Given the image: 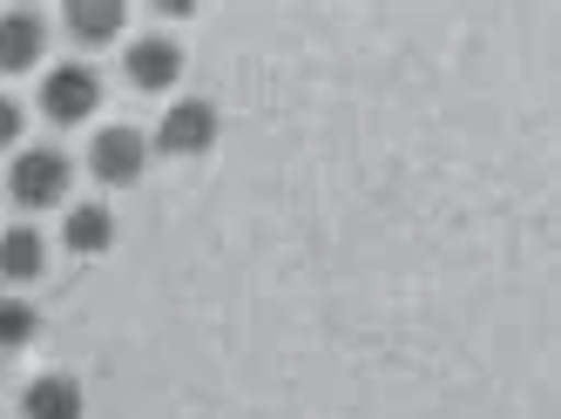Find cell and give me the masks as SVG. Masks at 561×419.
<instances>
[{"label": "cell", "instance_id": "cell-11", "mask_svg": "<svg viewBox=\"0 0 561 419\" xmlns=\"http://www.w3.org/2000/svg\"><path fill=\"white\" fill-rule=\"evenodd\" d=\"M34 331H42V312H34L27 298H0V352L34 346Z\"/></svg>", "mask_w": 561, "mask_h": 419}, {"label": "cell", "instance_id": "cell-10", "mask_svg": "<svg viewBox=\"0 0 561 419\" xmlns=\"http://www.w3.org/2000/svg\"><path fill=\"white\" fill-rule=\"evenodd\" d=\"M123 8H115V0H82V8H68L61 14V27L75 34V41H89V48H102V41H115V34H123Z\"/></svg>", "mask_w": 561, "mask_h": 419}, {"label": "cell", "instance_id": "cell-1", "mask_svg": "<svg viewBox=\"0 0 561 419\" xmlns=\"http://www.w3.org/2000/svg\"><path fill=\"white\" fill-rule=\"evenodd\" d=\"M142 170H149V136H142V129H129V122L95 129V143H89V177H95V183L129 190V183H142Z\"/></svg>", "mask_w": 561, "mask_h": 419}, {"label": "cell", "instance_id": "cell-12", "mask_svg": "<svg viewBox=\"0 0 561 419\" xmlns=\"http://www.w3.org/2000/svg\"><path fill=\"white\" fill-rule=\"evenodd\" d=\"M14 143H21V102L0 95V149H14Z\"/></svg>", "mask_w": 561, "mask_h": 419}, {"label": "cell", "instance_id": "cell-7", "mask_svg": "<svg viewBox=\"0 0 561 419\" xmlns=\"http://www.w3.org/2000/svg\"><path fill=\"white\" fill-rule=\"evenodd\" d=\"M82 412H89V399L68 372H42V380L21 393V419H82Z\"/></svg>", "mask_w": 561, "mask_h": 419}, {"label": "cell", "instance_id": "cell-5", "mask_svg": "<svg viewBox=\"0 0 561 419\" xmlns=\"http://www.w3.org/2000/svg\"><path fill=\"white\" fill-rule=\"evenodd\" d=\"M123 75H129V89H142V95H170L176 75H183V48L163 41V34H142V41L123 48Z\"/></svg>", "mask_w": 561, "mask_h": 419}, {"label": "cell", "instance_id": "cell-2", "mask_svg": "<svg viewBox=\"0 0 561 419\" xmlns=\"http://www.w3.org/2000/svg\"><path fill=\"white\" fill-rule=\"evenodd\" d=\"M68 156L61 149H21L14 156V170H8V196L21 203V210H55L61 196H68Z\"/></svg>", "mask_w": 561, "mask_h": 419}, {"label": "cell", "instance_id": "cell-8", "mask_svg": "<svg viewBox=\"0 0 561 419\" xmlns=\"http://www.w3.org/2000/svg\"><path fill=\"white\" fill-rule=\"evenodd\" d=\"M48 271V237L34 230V224H14V230H0V278L8 284H34Z\"/></svg>", "mask_w": 561, "mask_h": 419}, {"label": "cell", "instance_id": "cell-6", "mask_svg": "<svg viewBox=\"0 0 561 419\" xmlns=\"http://www.w3.org/2000/svg\"><path fill=\"white\" fill-rule=\"evenodd\" d=\"M42 48H48V21L34 14V8H8V14H0V75L34 68Z\"/></svg>", "mask_w": 561, "mask_h": 419}, {"label": "cell", "instance_id": "cell-3", "mask_svg": "<svg viewBox=\"0 0 561 419\" xmlns=\"http://www.w3.org/2000/svg\"><path fill=\"white\" fill-rule=\"evenodd\" d=\"M95 102H102V75L89 61H61V68L42 75V115L61 122V129H68V122H89Z\"/></svg>", "mask_w": 561, "mask_h": 419}, {"label": "cell", "instance_id": "cell-4", "mask_svg": "<svg viewBox=\"0 0 561 419\" xmlns=\"http://www.w3.org/2000/svg\"><path fill=\"white\" fill-rule=\"evenodd\" d=\"M217 129H224L217 109L204 95H183V102L163 109V122H156V149H163V156H210Z\"/></svg>", "mask_w": 561, "mask_h": 419}, {"label": "cell", "instance_id": "cell-9", "mask_svg": "<svg viewBox=\"0 0 561 419\" xmlns=\"http://www.w3.org/2000/svg\"><path fill=\"white\" fill-rule=\"evenodd\" d=\"M61 244L75 250V258H102V250L115 244V210L108 203H75L61 217Z\"/></svg>", "mask_w": 561, "mask_h": 419}]
</instances>
